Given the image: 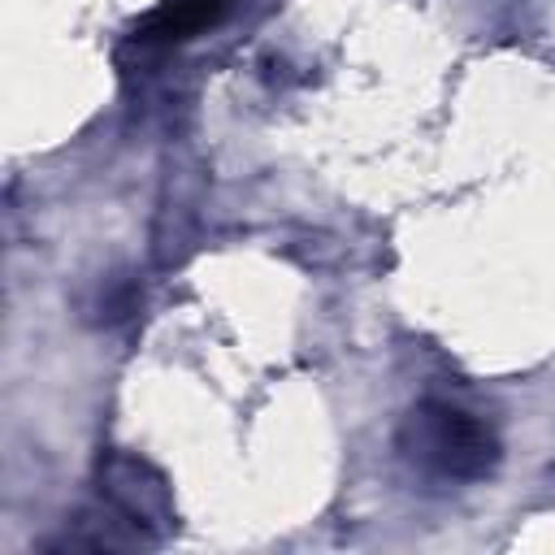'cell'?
Returning a JSON list of instances; mask_svg holds the SVG:
<instances>
[{
  "label": "cell",
  "instance_id": "6da1fadb",
  "mask_svg": "<svg viewBox=\"0 0 555 555\" xmlns=\"http://www.w3.org/2000/svg\"><path fill=\"white\" fill-rule=\"evenodd\" d=\"M395 442L412 468L442 481H486L503 460L494 425L447 399H425L408 408Z\"/></svg>",
  "mask_w": 555,
  "mask_h": 555
},
{
  "label": "cell",
  "instance_id": "7a4b0ae2",
  "mask_svg": "<svg viewBox=\"0 0 555 555\" xmlns=\"http://www.w3.org/2000/svg\"><path fill=\"white\" fill-rule=\"evenodd\" d=\"M100 499L113 516H121L126 529H134L139 538H165L173 525H178V512H173V494H169V481L143 460V455H130V451H108L100 460Z\"/></svg>",
  "mask_w": 555,
  "mask_h": 555
},
{
  "label": "cell",
  "instance_id": "3957f363",
  "mask_svg": "<svg viewBox=\"0 0 555 555\" xmlns=\"http://www.w3.org/2000/svg\"><path fill=\"white\" fill-rule=\"evenodd\" d=\"M234 0H160L143 22H139V39L143 43H186L204 30H212Z\"/></svg>",
  "mask_w": 555,
  "mask_h": 555
}]
</instances>
